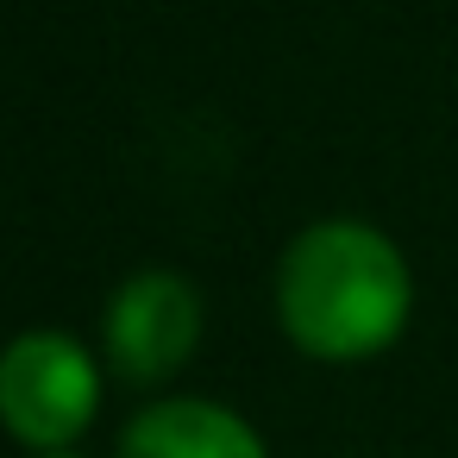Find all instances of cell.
Listing matches in <instances>:
<instances>
[{
    "mask_svg": "<svg viewBox=\"0 0 458 458\" xmlns=\"http://www.w3.org/2000/svg\"><path fill=\"white\" fill-rule=\"evenodd\" d=\"M408 258L364 220H320L276 264V320L320 364L383 352L408 327Z\"/></svg>",
    "mask_w": 458,
    "mask_h": 458,
    "instance_id": "obj_1",
    "label": "cell"
},
{
    "mask_svg": "<svg viewBox=\"0 0 458 458\" xmlns=\"http://www.w3.org/2000/svg\"><path fill=\"white\" fill-rule=\"evenodd\" d=\"M101 402V370L82 339L32 327L0 352V427L38 452H64L89 433Z\"/></svg>",
    "mask_w": 458,
    "mask_h": 458,
    "instance_id": "obj_2",
    "label": "cell"
},
{
    "mask_svg": "<svg viewBox=\"0 0 458 458\" xmlns=\"http://www.w3.org/2000/svg\"><path fill=\"white\" fill-rule=\"evenodd\" d=\"M201 339V295L176 270H132L107 301V358L126 383H164Z\"/></svg>",
    "mask_w": 458,
    "mask_h": 458,
    "instance_id": "obj_3",
    "label": "cell"
},
{
    "mask_svg": "<svg viewBox=\"0 0 458 458\" xmlns=\"http://www.w3.org/2000/svg\"><path fill=\"white\" fill-rule=\"evenodd\" d=\"M120 458H264V439L245 427V414L182 395L132 414V427L120 433Z\"/></svg>",
    "mask_w": 458,
    "mask_h": 458,
    "instance_id": "obj_4",
    "label": "cell"
},
{
    "mask_svg": "<svg viewBox=\"0 0 458 458\" xmlns=\"http://www.w3.org/2000/svg\"><path fill=\"white\" fill-rule=\"evenodd\" d=\"M38 458H70V452H38Z\"/></svg>",
    "mask_w": 458,
    "mask_h": 458,
    "instance_id": "obj_5",
    "label": "cell"
}]
</instances>
